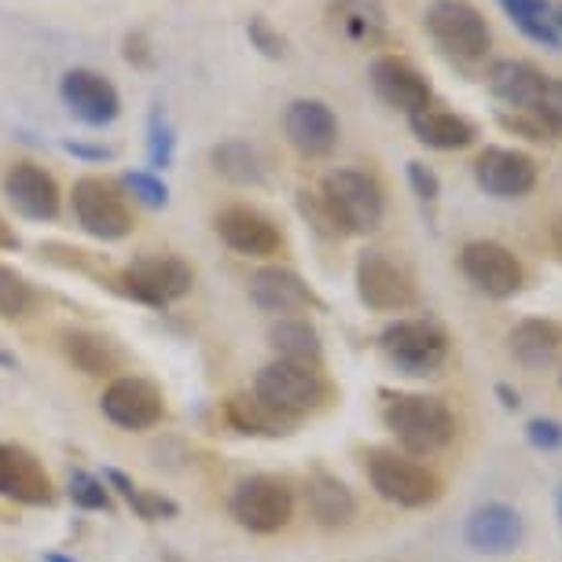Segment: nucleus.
Listing matches in <instances>:
<instances>
[{
	"mask_svg": "<svg viewBox=\"0 0 562 562\" xmlns=\"http://www.w3.org/2000/svg\"><path fill=\"white\" fill-rule=\"evenodd\" d=\"M103 479H108V485H114V490H119V493H122V496H125V501H130V504H136V501H140V490H136V485H133L130 479H125L122 471H108V474H103Z\"/></svg>",
	"mask_w": 562,
	"mask_h": 562,
	"instance_id": "obj_42",
	"label": "nucleus"
},
{
	"mask_svg": "<svg viewBox=\"0 0 562 562\" xmlns=\"http://www.w3.org/2000/svg\"><path fill=\"white\" fill-rule=\"evenodd\" d=\"M412 125V136H416L419 144L434 147V151H460V147L474 144V122H467L463 114L456 111H445V108H423L419 114H412L408 119Z\"/></svg>",
	"mask_w": 562,
	"mask_h": 562,
	"instance_id": "obj_25",
	"label": "nucleus"
},
{
	"mask_svg": "<svg viewBox=\"0 0 562 562\" xmlns=\"http://www.w3.org/2000/svg\"><path fill=\"white\" fill-rule=\"evenodd\" d=\"M228 512L250 533H280L294 515V493L288 482L258 474V479L239 482V490L232 493Z\"/></svg>",
	"mask_w": 562,
	"mask_h": 562,
	"instance_id": "obj_10",
	"label": "nucleus"
},
{
	"mask_svg": "<svg viewBox=\"0 0 562 562\" xmlns=\"http://www.w3.org/2000/svg\"><path fill=\"white\" fill-rule=\"evenodd\" d=\"M250 302L261 313H272L283 321V316L305 313L310 305H316V294L299 272L283 269V265H265V269L250 276Z\"/></svg>",
	"mask_w": 562,
	"mask_h": 562,
	"instance_id": "obj_18",
	"label": "nucleus"
},
{
	"mask_svg": "<svg viewBox=\"0 0 562 562\" xmlns=\"http://www.w3.org/2000/svg\"><path fill=\"white\" fill-rule=\"evenodd\" d=\"M383 423L408 456L441 452L456 438V416L441 397L427 394H386Z\"/></svg>",
	"mask_w": 562,
	"mask_h": 562,
	"instance_id": "obj_2",
	"label": "nucleus"
},
{
	"mask_svg": "<svg viewBox=\"0 0 562 562\" xmlns=\"http://www.w3.org/2000/svg\"><path fill=\"white\" fill-rule=\"evenodd\" d=\"M327 19H331V26L346 41H353V45L375 48V45H386L390 41L386 12L379 0H331Z\"/></svg>",
	"mask_w": 562,
	"mask_h": 562,
	"instance_id": "obj_23",
	"label": "nucleus"
},
{
	"mask_svg": "<svg viewBox=\"0 0 562 562\" xmlns=\"http://www.w3.org/2000/svg\"><path fill=\"white\" fill-rule=\"evenodd\" d=\"M551 243H555L559 258H562V214L555 217V225H551Z\"/></svg>",
	"mask_w": 562,
	"mask_h": 562,
	"instance_id": "obj_45",
	"label": "nucleus"
},
{
	"mask_svg": "<svg viewBox=\"0 0 562 562\" xmlns=\"http://www.w3.org/2000/svg\"><path fill=\"white\" fill-rule=\"evenodd\" d=\"M507 349L522 368H544L559 357L562 349V324L548 316H529L518 321L507 335Z\"/></svg>",
	"mask_w": 562,
	"mask_h": 562,
	"instance_id": "obj_24",
	"label": "nucleus"
},
{
	"mask_svg": "<svg viewBox=\"0 0 562 562\" xmlns=\"http://www.w3.org/2000/svg\"><path fill=\"white\" fill-rule=\"evenodd\" d=\"M225 419L239 434H254V438H283V434H291L294 427H299L294 419L272 412L258 397H228L225 401Z\"/></svg>",
	"mask_w": 562,
	"mask_h": 562,
	"instance_id": "obj_28",
	"label": "nucleus"
},
{
	"mask_svg": "<svg viewBox=\"0 0 562 562\" xmlns=\"http://www.w3.org/2000/svg\"><path fill=\"white\" fill-rule=\"evenodd\" d=\"M559 383H562V379H559Z\"/></svg>",
	"mask_w": 562,
	"mask_h": 562,
	"instance_id": "obj_49",
	"label": "nucleus"
},
{
	"mask_svg": "<svg viewBox=\"0 0 562 562\" xmlns=\"http://www.w3.org/2000/svg\"><path fill=\"white\" fill-rule=\"evenodd\" d=\"M45 562H74V559H67V555H48Z\"/></svg>",
	"mask_w": 562,
	"mask_h": 562,
	"instance_id": "obj_47",
	"label": "nucleus"
},
{
	"mask_svg": "<svg viewBox=\"0 0 562 562\" xmlns=\"http://www.w3.org/2000/svg\"><path fill=\"white\" fill-rule=\"evenodd\" d=\"M305 507H310L313 522L324 526V529H342V526L353 522V515H357L353 493L324 471L313 474L310 485H305Z\"/></svg>",
	"mask_w": 562,
	"mask_h": 562,
	"instance_id": "obj_26",
	"label": "nucleus"
},
{
	"mask_svg": "<svg viewBox=\"0 0 562 562\" xmlns=\"http://www.w3.org/2000/svg\"><path fill=\"white\" fill-rule=\"evenodd\" d=\"M551 26H555L559 37H562V0H555V4H551Z\"/></svg>",
	"mask_w": 562,
	"mask_h": 562,
	"instance_id": "obj_46",
	"label": "nucleus"
},
{
	"mask_svg": "<svg viewBox=\"0 0 562 562\" xmlns=\"http://www.w3.org/2000/svg\"><path fill=\"white\" fill-rule=\"evenodd\" d=\"M386 360L405 375H434L449 360V335L434 321H394L379 335Z\"/></svg>",
	"mask_w": 562,
	"mask_h": 562,
	"instance_id": "obj_7",
	"label": "nucleus"
},
{
	"mask_svg": "<svg viewBox=\"0 0 562 562\" xmlns=\"http://www.w3.org/2000/svg\"><path fill=\"white\" fill-rule=\"evenodd\" d=\"M522 515L515 512V507L507 504H482L474 507L471 518H467V544L474 551H482V555H507V551H515L522 544Z\"/></svg>",
	"mask_w": 562,
	"mask_h": 562,
	"instance_id": "obj_20",
	"label": "nucleus"
},
{
	"mask_svg": "<svg viewBox=\"0 0 562 562\" xmlns=\"http://www.w3.org/2000/svg\"><path fill=\"white\" fill-rule=\"evenodd\" d=\"M136 507V515L140 518H162V515H177V504L173 501H166V496H155V493H144L140 490V501L133 504Z\"/></svg>",
	"mask_w": 562,
	"mask_h": 562,
	"instance_id": "obj_40",
	"label": "nucleus"
},
{
	"mask_svg": "<svg viewBox=\"0 0 562 562\" xmlns=\"http://www.w3.org/2000/svg\"><path fill=\"white\" fill-rule=\"evenodd\" d=\"M103 416L122 430H147L162 419V394L147 379L122 375L103 390Z\"/></svg>",
	"mask_w": 562,
	"mask_h": 562,
	"instance_id": "obj_16",
	"label": "nucleus"
},
{
	"mask_svg": "<svg viewBox=\"0 0 562 562\" xmlns=\"http://www.w3.org/2000/svg\"><path fill=\"white\" fill-rule=\"evenodd\" d=\"M125 59L136 63V67H147V63H151V48H147L144 34H130V37H125Z\"/></svg>",
	"mask_w": 562,
	"mask_h": 562,
	"instance_id": "obj_41",
	"label": "nucleus"
},
{
	"mask_svg": "<svg viewBox=\"0 0 562 562\" xmlns=\"http://www.w3.org/2000/svg\"><path fill=\"white\" fill-rule=\"evenodd\" d=\"M357 294L375 313H401L416 302V280L386 250H368L357 258Z\"/></svg>",
	"mask_w": 562,
	"mask_h": 562,
	"instance_id": "obj_11",
	"label": "nucleus"
},
{
	"mask_svg": "<svg viewBox=\"0 0 562 562\" xmlns=\"http://www.w3.org/2000/svg\"><path fill=\"white\" fill-rule=\"evenodd\" d=\"M496 394L504 397V408H507V412H515L518 405H522V401H518V394H512V390H507V386H496Z\"/></svg>",
	"mask_w": 562,
	"mask_h": 562,
	"instance_id": "obj_44",
	"label": "nucleus"
},
{
	"mask_svg": "<svg viewBox=\"0 0 562 562\" xmlns=\"http://www.w3.org/2000/svg\"><path fill=\"white\" fill-rule=\"evenodd\" d=\"M37 310V291L26 283V276L0 265V316L8 321H26Z\"/></svg>",
	"mask_w": 562,
	"mask_h": 562,
	"instance_id": "obj_32",
	"label": "nucleus"
},
{
	"mask_svg": "<svg viewBox=\"0 0 562 562\" xmlns=\"http://www.w3.org/2000/svg\"><path fill=\"white\" fill-rule=\"evenodd\" d=\"M147 155H151V166H169L173 158V130H169L162 108L151 111V125H147Z\"/></svg>",
	"mask_w": 562,
	"mask_h": 562,
	"instance_id": "obj_35",
	"label": "nucleus"
},
{
	"mask_svg": "<svg viewBox=\"0 0 562 562\" xmlns=\"http://www.w3.org/2000/svg\"><path fill=\"white\" fill-rule=\"evenodd\" d=\"M368 479H371V490L383 496V501L408 507V512L430 507L441 496V479L430 471V467H423L416 460H408V456L390 452V449L371 452Z\"/></svg>",
	"mask_w": 562,
	"mask_h": 562,
	"instance_id": "obj_5",
	"label": "nucleus"
},
{
	"mask_svg": "<svg viewBox=\"0 0 562 562\" xmlns=\"http://www.w3.org/2000/svg\"><path fill=\"white\" fill-rule=\"evenodd\" d=\"M283 133H288V140L299 155L324 158L338 144V119L321 100H294L283 111Z\"/></svg>",
	"mask_w": 562,
	"mask_h": 562,
	"instance_id": "obj_17",
	"label": "nucleus"
},
{
	"mask_svg": "<svg viewBox=\"0 0 562 562\" xmlns=\"http://www.w3.org/2000/svg\"><path fill=\"white\" fill-rule=\"evenodd\" d=\"M4 195L30 221H52L59 214V184L34 162H15L4 173Z\"/></svg>",
	"mask_w": 562,
	"mask_h": 562,
	"instance_id": "obj_19",
	"label": "nucleus"
},
{
	"mask_svg": "<svg viewBox=\"0 0 562 562\" xmlns=\"http://www.w3.org/2000/svg\"><path fill=\"white\" fill-rule=\"evenodd\" d=\"M496 4L504 8V15L512 19V23L522 30L529 41H537V45H544L551 52L562 48L559 30L551 26V4H548V0H496Z\"/></svg>",
	"mask_w": 562,
	"mask_h": 562,
	"instance_id": "obj_30",
	"label": "nucleus"
},
{
	"mask_svg": "<svg viewBox=\"0 0 562 562\" xmlns=\"http://www.w3.org/2000/svg\"><path fill=\"white\" fill-rule=\"evenodd\" d=\"M195 283V272L188 261L173 258V254H155V258H136L133 265H125L119 276V291L125 299L140 302V305H155V310H166L184 299Z\"/></svg>",
	"mask_w": 562,
	"mask_h": 562,
	"instance_id": "obj_6",
	"label": "nucleus"
},
{
	"mask_svg": "<svg viewBox=\"0 0 562 562\" xmlns=\"http://www.w3.org/2000/svg\"><path fill=\"white\" fill-rule=\"evenodd\" d=\"M214 169L232 184H261L265 180V166L261 155L254 151L247 140H225L214 147Z\"/></svg>",
	"mask_w": 562,
	"mask_h": 562,
	"instance_id": "obj_31",
	"label": "nucleus"
},
{
	"mask_svg": "<svg viewBox=\"0 0 562 562\" xmlns=\"http://www.w3.org/2000/svg\"><path fill=\"white\" fill-rule=\"evenodd\" d=\"M0 496L15 504H48L52 482L34 456L19 445L0 441Z\"/></svg>",
	"mask_w": 562,
	"mask_h": 562,
	"instance_id": "obj_21",
	"label": "nucleus"
},
{
	"mask_svg": "<svg viewBox=\"0 0 562 562\" xmlns=\"http://www.w3.org/2000/svg\"><path fill=\"white\" fill-rule=\"evenodd\" d=\"M427 30L445 56L460 67H479L490 56V26L479 8H471L467 0H434L427 12Z\"/></svg>",
	"mask_w": 562,
	"mask_h": 562,
	"instance_id": "obj_3",
	"label": "nucleus"
},
{
	"mask_svg": "<svg viewBox=\"0 0 562 562\" xmlns=\"http://www.w3.org/2000/svg\"><path fill=\"white\" fill-rule=\"evenodd\" d=\"M383 188L360 169H331L316 192H302V214L321 236H368L383 225Z\"/></svg>",
	"mask_w": 562,
	"mask_h": 562,
	"instance_id": "obj_1",
	"label": "nucleus"
},
{
	"mask_svg": "<svg viewBox=\"0 0 562 562\" xmlns=\"http://www.w3.org/2000/svg\"><path fill=\"white\" fill-rule=\"evenodd\" d=\"M59 97L74 119H81L85 125H111L122 111V97L114 89V81L89 67H74L63 74Z\"/></svg>",
	"mask_w": 562,
	"mask_h": 562,
	"instance_id": "obj_13",
	"label": "nucleus"
},
{
	"mask_svg": "<svg viewBox=\"0 0 562 562\" xmlns=\"http://www.w3.org/2000/svg\"><path fill=\"white\" fill-rule=\"evenodd\" d=\"M254 397L265 401V405L272 412H280V416L299 423L302 416H310V412L324 405L327 383L316 368L291 364V360H272V364L261 368L258 379H254Z\"/></svg>",
	"mask_w": 562,
	"mask_h": 562,
	"instance_id": "obj_4",
	"label": "nucleus"
},
{
	"mask_svg": "<svg viewBox=\"0 0 562 562\" xmlns=\"http://www.w3.org/2000/svg\"><path fill=\"white\" fill-rule=\"evenodd\" d=\"M371 89H375V97L383 100L386 108L408 114V119L434 103L430 81L423 78V70L416 63H408L405 56H379L371 63Z\"/></svg>",
	"mask_w": 562,
	"mask_h": 562,
	"instance_id": "obj_12",
	"label": "nucleus"
},
{
	"mask_svg": "<svg viewBox=\"0 0 562 562\" xmlns=\"http://www.w3.org/2000/svg\"><path fill=\"white\" fill-rule=\"evenodd\" d=\"M15 243H19V239H15V232H12V228H8V225H4V217H0V250L15 247Z\"/></svg>",
	"mask_w": 562,
	"mask_h": 562,
	"instance_id": "obj_43",
	"label": "nucleus"
},
{
	"mask_svg": "<svg viewBox=\"0 0 562 562\" xmlns=\"http://www.w3.org/2000/svg\"><path fill=\"white\" fill-rule=\"evenodd\" d=\"M125 188L133 192V199H140L144 206H166L169 203V188H166V180L162 177H155V173H144V169H136V173H125Z\"/></svg>",
	"mask_w": 562,
	"mask_h": 562,
	"instance_id": "obj_36",
	"label": "nucleus"
},
{
	"mask_svg": "<svg viewBox=\"0 0 562 562\" xmlns=\"http://www.w3.org/2000/svg\"><path fill=\"white\" fill-rule=\"evenodd\" d=\"M269 342L272 349L280 353V360H291V364H305V368H316L321 364V335L310 321H299V316H283V321L272 324L269 331Z\"/></svg>",
	"mask_w": 562,
	"mask_h": 562,
	"instance_id": "obj_27",
	"label": "nucleus"
},
{
	"mask_svg": "<svg viewBox=\"0 0 562 562\" xmlns=\"http://www.w3.org/2000/svg\"><path fill=\"white\" fill-rule=\"evenodd\" d=\"M460 272L467 276L474 291H482L485 299L507 302L522 291L526 283V269L522 261L515 258L504 243L496 239H471L460 250Z\"/></svg>",
	"mask_w": 562,
	"mask_h": 562,
	"instance_id": "obj_8",
	"label": "nucleus"
},
{
	"mask_svg": "<svg viewBox=\"0 0 562 562\" xmlns=\"http://www.w3.org/2000/svg\"><path fill=\"white\" fill-rule=\"evenodd\" d=\"M70 206L78 225L97 239H125L133 232V210L125 195L103 177H81L70 192Z\"/></svg>",
	"mask_w": 562,
	"mask_h": 562,
	"instance_id": "obj_9",
	"label": "nucleus"
},
{
	"mask_svg": "<svg viewBox=\"0 0 562 562\" xmlns=\"http://www.w3.org/2000/svg\"><path fill=\"white\" fill-rule=\"evenodd\" d=\"M247 34H250V45L261 52V56H269V59H280L283 52H288V41H283V34L276 30L269 19L265 15H254L250 19V26H247Z\"/></svg>",
	"mask_w": 562,
	"mask_h": 562,
	"instance_id": "obj_37",
	"label": "nucleus"
},
{
	"mask_svg": "<svg viewBox=\"0 0 562 562\" xmlns=\"http://www.w3.org/2000/svg\"><path fill=\"white\" fill-rule=\"evenodd\" d=\"M217 236L228 250L243 254V258H272L283 250L280 225L254 206H228L217 214Z\"/></svg>",
	"mask_w": 562,
	"mask_h": 562,
	"instance_id": "obj_15",
	"label": "nucleus"
},
{
	"mask_svg": "<svg viewBox=\"0 0 562 562\" xmlns=\"http://www.w3.org/2000/svg\"><path fill=\"white\" fill-rule=\"evenodd\" d=\"M526 438L533 449L540 452H559L562 449V423L559 419H529V427H526Z\"/></svg>",
	"mask_w": 562,
	"mask_h": 562,
	"instance_id": "obj_39",
	"label": "nucleus"
},
{
	"mask_svg": "<svg viewBox=\"0 0 562 562\" xmlns=\"http://www.w3.org/2000/svg\"><path fill=\"white\" fill-rule=\"evenodd\" d=\"M559 522H562V490H559Z\"/></svg>",
	"mask_w": 562,
	"mask_h": 562,
	"instance_id": "obj_48",
	"label": "nucleus"
},
{
	"mask_svg": "<svg viewBox=\"0 0 562 562\" xmlns=\"http://www.w3.org/2000/svg\"><path fill=\"white\" fill-rule=\"evenodd\" d=\"M496 122L504 125L507 133H515V136H526V140H533V144H544V140H555V133L548 130L544 122L537 119L533 111H518V108H501L496 111Z\"/></svg>",
	"mask_w": 562,
	"mask_h": 562,
	"instance_id": "obj_33",
	"label": "nucleus"
},
{
	"mask_svg": "<svg viewBox=\"0 0 562 562\" xmlns=\"http://www.w3.org/2000/svg\"><path fill=\"white\" fill-rule=\"evenodd\" d=\"M70 501L85 507V512H108L111 507V493L108 485H103L100 479H92V474H70Z\"/></svg>",
	"mask_w": 562,
	"mask_h": 562,
	"instance_id": "obj_34",
	"label": "nucleus"
},
{
	"mask_svg": "<svg viewBox=\"0 0 562 562\" xmlns=\"http://www.w3.org/2000/svg\"><path fill=\"white\" fill-rule=\"evenodd\" d=\"M408 184H412V192H416V199H419L423 206L438 203L441 180H438V173H434L427 162H419V158H412V162H408Z\"/></svg>",
	"mask_w": 562,
	"mask_h": 562,
	"instance_id": "obj_38",
	"label": "nucleus"
},
{
	"mask_svg": "<svg viewBox=\"0 0 562 562\" xmlns=\"http://www.w3.org/2000/svg\"><path fill=\"white\" fill-rule=\"evenodd\" d=\"M63 353L78 371L85 375H111V371H119L122 357L119 349H114L103 335H92V331H70L63 335Z\"/></svg>",
	"mask_w": 562,
	"mask_h": 562,
	"instance_id": "obj_29",
	"label": "nucleus"
},
{
	"mask_svg": "<svg viewBox=\"0 0 562 562\" xmlns=\"http://www.w3.org/2000/svg\"><path fill=\"white\" fill-rule=\"evenodd\" d=\"M474 180L485 195L496 199H522L537 188V162L515 147H485L474 158Z\"/></svg>",
	"mask_w": 562,
	"mask_h": 562,
	"instance_id": "obj_14",
	"label": "nucleus"
},
{
	"mask_svg": "<svg viewBox=\"0 0 562 562\" xmlns=\"http://www.w3.org/2000/svg\"><path fill=\"white\" fill-rule=\"evenodd\" d=\"M548 78L551 74L537 70L533 63H526V59H501L485 74L493 97L501 100L504 108H522V111L537 108L540 97H544Z\"/></svg>",
	"mask_w": 562,
	"mask_h": 562,
	"instance_id": "obj_22",
	"label": "nucleus"
}]
</instances>
